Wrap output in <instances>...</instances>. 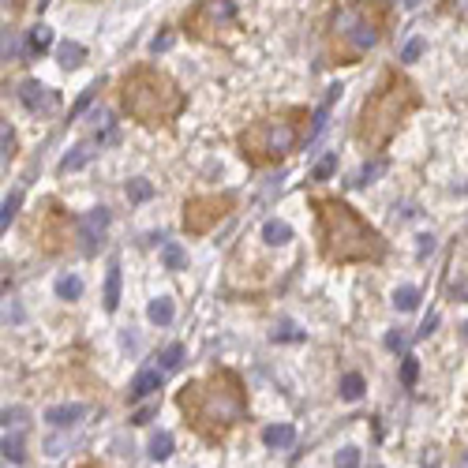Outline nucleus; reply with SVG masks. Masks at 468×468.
<instances>
[{
  "label": "nucleus",
  "mask_w": 468,
  "mask_h": 468,
  "mask_svg": "<svg viewBox=\"0 0 468 468\" xmlns=\"http://www.w3.org/2000/svg\"><path fill=\"white\" fill-rule=\"evenodd\" d=\"M19 203H23L19 192H12V195L4 199V210H0V229H8V225L15 221V213H19Z\"/></svg>",
  "instance_id": "nucleus-27"
},
{
  "label": "nucleus",
  "mask_w": 468,
  "mask_h": 468,
  "mask_svg": "<svg viewBox=\"0 0 468 468\" xmlns=\"http://www.w3.org/2000/svg\"><path fill=\"white\" fill-rule=\"evenodd\" d=\"M263 442H266V446L285 450V446H292V442H296V431H292L289 424H270L266 431H263Z\"/></svg>",
  "instance_id": "nucleus-12"
},
{
  "label": "nucleus",
  "mask_w": 468,
  "mask_h": 468,
  "mask_svg": "<svg viewBox=\"0 0 468 468\" xmlns=\"http://www.w3.org/2000/svg\"><path fill=\"white\" fill-rule=\"evenodd\" d=\"M120 307V263H109V277H105V311Z\"/></svg>",
  "instance_id": "nucleus-13"
},
{
  "label": "nucleus",
  "mask_w": 468,
  "mask_h": 468,
  "mask_svg": "<svg viewBox=\"0 0 468 468\" xmlns=\"http://www.w3.org/2000/svg\"><path fill=\"white\" fill-rule=\"evenodd\" d=\"M154 412H157V404H146V408H139V412H135V416H131V424H150V419H154Z\"/></svg>",
  "instance_id": "nucleus-35"
},
{
  "label": "nucleus",
  "mask_w": 468,
  "mask_h": 468,
  "mask_svg": "<svg viewBox=\"0 0 468 468\" xmlns=\"http://www.w3.org/2000/svg\"><path fill=\"white\" fill-rule=\"evenodd\" d=\"M404 4H408V8H416V4H419V0H404Z\"/></svg>",
  "instance_id": "nucleus-42"
},
{
  "label": "nucleus",
  "mask_w": 468,
  "mask_h": 468,
  "mask_svg": "<svg viewBox=\"0 0 468 468\" xmlns=\"http://www.w3.org/2000/svg\"><path fill=\"white\" fill-rule=\"evenodd\" d=\"M90 157H94V150L86 146V142H83V146H71V154L60 157V172H75V169H83V165L90 161Z\"/></svg>",
  "instance_id": "nucleus-15"
},
{
  "label": "nucleus",
  "mask_w": 468,
  "mask_h": 468,
  "mask_svg": "<svg viewBox=\"0 0 468 468\" xmlns=\"http://www.w3.org/2000/svg\"><path fill=\"white\" fill-rule=\"evenodd\" d=\"M319 236H322V255L330 263H360V259L382 255L378 233L356 218L352 206H345L337 199L319 203Z\"/></svg>",
  "instance_id": "nucleus-2"
},
{
  "label": "nucleus",
  "mask_w": 468,
  "mask_h": 468,
  "mask_svg": "<svg viewBox=\"0 0 468 468\" xmlns=\"http://www.w3.org/2000/svg\"><path fill=\"white\" fill-rule=\"evenodd\" d=\"M263 240L274 244V248H281V244L292 240V229L285 225V221H266V225H263Z\"/></svg>",
  "instance_id": "nucleus-16"
},
{
  "label": "nucleus",
  "mask_w": 468,
  "mask_h": 468,
  "mask_svg": "<svg viewBox=\"0 0 468 468\" xmlns=\"http://www.w3.org/2000/svg\"><path fill=\"white\" fill-rule=\"evenodd\" d=\"M434 322H439V319H427L424 326H419V337H427V334H431V330H434Z\"/></svg>",
  "instance_id": "nucleus-40"
},
{
  "label": "nucleus",
  "mask_w": 468,
  "mask_h": 468,
  "mask_svg": "<svg viewBox=\"0 0 468 468\" xmlns=\"http://www.w3.org/2000/svg\"><path fill=\"white\" fill-rule=\"evenodd\" d=\"M180 363H184V345H169V348L161 352V367H165V371H177Z\"/></svg>",
  "instance_id": "nucleus-28"
},
{
  "label": "nucleus",
  "mask_w": 468,
  "mask_h": 468,
  "mask_svg": "<svg viewBox=\"0 0 468 468\" xmlns=\"http://www.w3.org/2000/svg\"><path fill=\"white\" fill-rule=\"evenodd\" d=\"M300 131L292 120H263L259 128H251L244 135V154L251 161H270V157H281L296 146Z\"/></svg>",
  "instance_id": "nucleus-4"
},
{
  "label": "nucleus",
  "mask_w": 468,
  "mask_h": 468,
  "mask_svg": "<svg viewBox=\"0 0 468 468\" xmlns=\"http://www.w3.org/2000/svg\"><path fill=\"white\" fill-rule=\"evenodd\" d=\"M334 465H337V468H360V450H356V446H345V450L334 457Z\"/></svg>",
  "instance_id": "nucleus-31"
},
{
  "label": "nucleus",
  "mask_w": 468,
  "mask_h": 468,
  "mask_svg": "<svg viewBox=\"0 0 468 468\" xmlns=\"http://www.w3.org/2000/svg\"><path fill=\"white\" fill-rule=\"evenodd\" d=\"M157 390H161V371H139L135 382H131V401H142Z\"/></svg>",
  "instance_id": "nucleus-11"
},
{
  "label": "nucleus",
  "mask_w": 468,
  "mask_h": 468,
  "mask_svg": "<svg viewBox=\"0 0 468 468\" xmlns=\"http://www.w3.org/2000/svg\"><path fill=\"white\" fill-rule=\"evenodd\" d=\"M434 251V236H419V255H431Z\"/></svg>",
  "instance_id": "nucleus-38"
},
{
  "label": "nucleus",
  "mask_w": 468,
  "mask_h": 468,
  "mask_svg": "<svg viewBox=\"0 0 468 468\" xmlns=\"http://www.w3.org/2000/svg\"><path fill=\"white\" fill-rule=\"evenodd\" d=\"M457 15H461V19H468V0H457Z\"/></svg>",
  "instance_id": "nucleus-41"
},
{
  "label": "nucleus",
  "mask_w": 468,
  "mask_h": 468,
  "mask_svg": "<svg viewBox=\"0 0 468 468\" xmlns=\"http://www.w3.org/2000/svg\"><path fill=\"white\" fill-rule=\"evenodd\" d=\"M19 98H23V105H27L30 113H49V109L57 105V98H53L42 83H34V79H27V83L19 86Z\"/></svg>",
  "instance_id": "nucleus-9"
},
{
  "label": "nucleus",
  "mask_w": 468,
  "mask_h": 468,
  "mask_svg": "<svg viewBox=\"0 0 468 468\" xmlns=\"http://www.w3.org/2000/svg\"><path fill=\"white\" fill-rule=\"evenodd\" d=\"M382 169H386V161H371V165H363V169L356 172V180H352V184H356V187L371 184V180H375V177H378V172H382Z\"/></svg>",
  "instance_id": "nucleus-29"
},
{
  "label": "nucleus",
  "mask_w": 468,
  "mask_h": 468,
  "mask_svg": "<svg viewBox=\"0 0 468 468\" xmlns=\"http://www.w3.org/2000/svg\"><path fill=\"white\" fill-rule=\"evenodd\" d=\"M225 210H229V199H195L184 210V229L187 233H206L213 221L225 218Z\"/></svg>",
  "instance_id": "nucleus-7"
},
{
  "label": "nucleus",
  "mask_w": 468,
  "mask_h": 468,
  "mask_svg": "<svg viewBox=\"0 0 468 468\" xmlns=\"http://www.w3.org/2000/svg\"><path fill=\"white\" fill-rule=\"evenodd\" d=\"M424 49H427V42H424V38H412V42L401 49V60H404V64H412V60H419V57H424Z\"/></svg>",
  "instance_id": "nucleus-30"
},
{
  "label": "nucleus",
  "mask_w": 468,
  "mask_h": 468,
  "mask_svg": "<svg viewBox=\"0 0 468 468\" xmlns=\"http://www.w3.org/2000/svg\"><path fill=\"white\" fill-rule=\"evenodd\" d=\"M404 90H408V86H390V90L378 94V98L371 101V105H363V139L382 142L386 135L398 128V124H401V113L408 109V101L401 105Z\"/></svg>",
  "instance_id": "nucleus-5"
},
{
  "label": "nucleus",
  "mask_w": 468,
  "mask_h": 468,
  "mask_svg": "<svg viewBox=\"0 0 468 468\" xmlns=\"http://www.w3.org/2000/svg\"><path fill=\"white\" fill-rule=\"evenodd\" d=\"M337 169V154H326L319 165H315V180H330V172Z\"/></svg>",
  "instance_id": "nucleus-33"
},
{
  "label": "nucleus",
  "mask_w": 468,
  "mask_h": 468,
  "mask_svg": "<svg viewBox=\"0 0 468 468\" xmlns=\"http://www.w3.org/2000/svg\"><path fill=\"white\" fill-rule=\"evenodd\" d=\"M461 468H468V457H465V465H461Z\"/></svg>",
  "instance_id": "nucleus-43"
},
{
  "label": "nucleus",
  "mask_w": 468,
  "mask_h": 468,
  "mask_svg": "<svg viewBox=\"0 0 468 468\" xmlns=\"http://www.w3.org/2000/svg\"><path fill=\"white\" fill-rule=\"evenodd\" d=\"M337 30L348 38V45H352L356 53H367L371 45L378 42L375 23H367L360 12H356V8H348V12H341V15H337Z\"/></svg>",
  "instance_id": "nucleus-6"
},
{
  "label": "nucleus",
  "mask_w": 468,
  "mask_h": 468,
  "mask_svg": "<svg viewBox=\"0 0 468 468\" xmlns=\"http://www.w3.org/2000/svg\"><path fill=\"white\" fill-rule=\"evenodd\" d=\"M4 461H12V465H19L23 461V434H4Z\"/></svg>",
  "instance_id": "nucleus-26"
},
{
  "label": "nucleus",
  "mask_w": 468,
  "mask_h": 468,
  "mask_svg": "<svg viewBox=\"0 0 468 468\" xmlns=\"http://www.w3.org/2000/svg\"><path fill=\"white\" fill-rule=\"evenodd\" d=\"M124 109L131 116H139L142 124H161L165 116H172L180 109V98L172 94V86L165 79L135 75L131 83H124Z\"/></svg>",
  "instance_id": "nucleus-3"
},
{
  "label": "nucleus",
  "mask_w": 468,
  "mask_h": 468,
  "mask_svg": "<svg viewBox=\"0 0 468 468\" xmlns=\"http://www.w3.org/2000/svg\"><path fill=\"white\" fill-rule=\"evenodd\" d=\"M49 42H53V30L38 23V27L30 30V38H27V49L30 53H45V49H49Z\"/></svg>",
  "instance_id": "nucleus-21"
},
{
  "label": "nucleus",
  "mask_w": 468,
  "mask_h": 468,
  "mask_svg": "<svg viewBox=\"0 0 468 468\" xmlns=\"http://www.w3.org/2000/svg\"><path fill=\"white\" fill-rule=\"evenodd\" d=\"M23 427H27V408H19V404L4 408V431H15V434H19Z\"/></svg>",
  "instance_id": "nucleus-24"
},
{
  "label": "nucleus",
  "mask_w": 468,
  "mask_h": 468,
  "mask_svg": "<svg viewBox=\"0 0 468 468\" xmlns=\"http://www.w3.org/2000/svg\"><path fill=\"white\" fill-rule=\"evenodd\" d=\"M128 199H131V203L154 199V184H150V180H128Z\"/></svg>",
  "instance_id": "nucleus-25"
},
{
  "label": "nucleus",
  "mask_w": 468,
  "mask_h": 468,
  "mask_svg": "<svg viewBox=\"0 0 468 468\" xmlns=\"http://www.w3.org/2000/svg\"><path fill=\"white\" fill-rule=\"evenodd\" d=\"M386 348H390V352H401V348H404V334H401V330L386 334Z\"/></svg>",
  "instance_id": "nucleus-36"
},
{
  "label": "nucleus",
  "mask_w": 468,
  "mask_h": 468,
  "mask_svg": "<svg viewBox=\"0 0 468 468\" xmlns=\"http://www.w3.org/2000/svg\"><path fill=\"white\" fill-rule=\"evenodd\" d=\"M57 296L60 300H79V296H83V281H79L75 274L60 277V281H57Z\"/></svg>",
  "instance_id": "nucleus-22"
},
{
  "label": "nucleus",
  "mask_w": 468,
  "mask_h": 468,
  "mask_svg": "<svg viewBox=\"0 0 468 468\" xmlns=\"http://www.w3.org/2000/svg\"><path fill=\"white\" fill-rule=\"evenodd\" d=\"M83 60H86V49L79 42H64V45H60V64H64V68H79Z\"/></svg>",
  "instance_id": "nucleus-20"
},
{
  "label": "nucleus",
  "mask_w": 468,
  "mask_h": 468,
  "mask_svg": "<svg viewBox=\"0 0 468 468\" xmlns=\"http://www.w3.org/2000/svg\"><path fill=\"white\" fill-rule=\"evenodd\" d=\"M180 408L187 412L192 427L203 439H221L233 424L244 419V390L236 382V375L221 371V375L206 378V382H192L180 393Z\"/></svg>",
  "instance_id": "nucleus-1"
},
{
  "label": "nucleus",
  "mask_w": 468,
  "mask_h": 468,
  "mask_svg": "<svg viewBox=\"0 0 468 468\" xmlns=\"http://www.w3.org/2000/svg\"><path fill=\"white\" fill-rule=\"evenodd\" d=\"M161 263H165V270H184L187 266L184 248L180 244H161Z\"/></svg>",
  "instance_id": "nucleus-18"
},
{
  "label": "nucleus",
  "mask_w": 468,
  "mask_h": 468,
  "mask_svg": "<svg viewBox=\"0 0 468 468\" xmlns=\"http://www.w3.org/2000/svg\"><path fill=\"white\" fill-rule=\"evenodd\" d=\"M12 142H15L12 139V128H4V157H12Z\"/></svg>",
  "instance_id": "nucleus-39"
},
{
  "label": "nucleus",
  "mask_w": 468,
  "mask_h": 468,
  "mask_svg": "<svg viewBox=\"0 0 468 468\" xmlns=\"http://www.w3.org/2000/svg\"><path fill=\"white\" fill-rule=\"evenodd\" d=\"M393 307H398V311H416L419 307V289L416 285H401V289L393 292Z\"/></svg>",
  "instance_id": "nucleus-17"
},
{
  "label": "nucleus",
  "mask_w": 468,
  "mask_h": 468,
  "mask_svg": "<svg viewBox=\"0 0 468 468\" xmlns=\"http://www.w3.org/2000/svg\"><path fill=\"white\" fill-rule=\"evenodd\" d=\"M94 94H98V86H86V94H83V98L75 101V109H71V116H79V113H83V109H86V105H90V101H94Z\"/></svg>",
  "instance_id": "nucleus-34"
},
{
  "label": "nucleus",
  "mask_w": 468,
  "mask_h": 468,
  "mask_svg": "<svg viewBox=\"0 0 468 468\" xmlns=\"http://www.w3.org/2000/svg\"><path fill=\"white\" fill-rule=\"evenodd\" d=\"M105 229H109V210H105V206H98V210H90L86 218H79V240H83V251L101 248Z\"/></svg>",
  "instance_id": "nucleus-8"
},
{
  "label": "nucleus",
  "mask_w": 468,
  "mask_h": 468,
  "mask_svg": "<svg viewBox=\"0 0 468 468\" xmlns=\"http://www.w3.org/2000/svg\"><path fill=\"white\" fill-rule=\"evenodd\" d=\"M304 334H296L292 326H285V330H274V341H300Z\"/></svg>",
  "instance_id": "nucleus-37"
},
{
  "label": "nucleus",
  "mask_w": 468,
  "mask_h": 468,
  "mask_svg": "<svg viewBox=\"0 0 468 468\" xmlns=\"http://www.w3.org/2000/svg\"><path fill=\"white\" fill-rule=\"evenodd\" d=\"M83 416H86V404H57V408L45 412V424H53V427H71V424H79Z\"/></svg>",
  "instance_id": "nucleus-10"
},
{
  "label": "nucleus",
  "mask_w": 468,
  "mask_h": 468,
  "mask_svg": "<svg viewBox=\"0 0 468 468\" xmlns=\"http://www.w3.org/2000/svg\"><path fill=\"white\" fill-rule=\"evenodd\" d=\"M341 398H345V401H360L363 398V375L348 371V375L341 378Z\"/></svg>",
  "instance_id": "nucleus-19"
},
{
  "label": "nucleus",
  "mask_w": 468,
  "mask_h": 468,
  "mask_svg": "<svg viewBox=\"0 0 468 468\" xmlns=\"http://www.w3.org/2000/svg\"><path fill=\"white\" fill-rule=\"evenodd\" d=\"M169 454H172V434L157 431L154 439H150V457H154V461H165Z\"/></svg>",
  "instance_id": "nucleus-23"
},
{
  "label": "nucleus",
  "mask_w": 468,
  "mask_h": 468,
  "mask_svg": "<svg viewBox=\"0 0 468 468\" xmlns=\"http://www.w3.org/2000/svg\"><path fill=\"white\" fill-rule=\"evenodd\" d=\"M416 375H419L416 356H404V363H401V382H404V386H412V382H416Z\"/></svg>",
  "instance_id": "nucleus-32"
},
{
  "label": "nucleus",
  "mask_w": 468,
  "mask_h": 468,
  "mask_svg": "<svg viewBox=\"0 0 468 468\" xmlns=\"http://www.w3.org/2000/svg\"><path fill=\"white\" fill-rule=\"evenodd\" d=\"M172 315H177V307H172V300H169V296H157L154 304L146 307V319L154 322V326H169Z\"/></svg>",
  "instance_id": "nucleus-14"
}]
</instances>
